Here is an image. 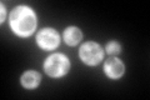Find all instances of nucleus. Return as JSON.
I'll use <instances>...</instances> for the list:
<instances>
[{
    "label": "nucleus",
    "instance_id": "1",
    "mask_svg": "<svg viewBox=\"0 0 150 100\" xmlns=\"http://www.w3.org/2000/svg\"><path fill=\"white\" fill-rule=\"evenodd\" d=\"M10 26L19 36H29L36 28V16L28 6H18L10 14Z\"/></svg>",
    "mask_w": 150,
    "mask_h": 100
},
{
    "label": "nucleus",
    "instance_id": "2",
    "mask_svg": "<svg viewBox=\"0 0 150 100\" xmlns=\"http://www.w3.org/2000/svg\"><path fill=\"white\" fill-rule=\"evenodd\" d=\"M70 69V63L68 58L63 54L50 55L44 63L45 73L51 78H60L65 75Z\"/></svg>",
    "mask_w": 150,
    "mask_h": 100
},
{
    "label": "nucleus",
    "instance_id": "3",
    "mask_svg": "<svg viewBox=\"0 0 150 100\" xmlns=\"http://www.w3.org/2000/svg\"><path fill=\"white\" fill-rule=\"evenodd\" d=\"M79 55H80V59L85 64L95 65L99 64L100 60L103 59V49L96 43L89 41L81 45L80 50H79Z\"/></svg>",
    "mask_w": 150,
    "mask_h": 100
},
{
    "label": "nucleus",
    "instance_id": "4",
    "mask_svg": "<svg viewBox=\"0 0 150 100\" xmlns=\"http://www.w3.org/2000/svg\"><path fill=\"white\" fill-rule=\"evenodd\" d=\"M38 45L45 50H53L59 45V34L54 29H43L36 35Z\"/></svg>",
    "mask_w": 150,
    "mask_h": 100
},
{
    "label": "nucleus",
    "instance_id": "5",
    "mask_svg": "<svg viewBox=\"0 0 150 100\" xmlns=\"http://www.w3.org/2000/svg\"><path fill=\"white\" fill-rule=\"evenodd\" d=\"M104 70L106 75L111 79H119L121 75L124 74V64L121 63L119 59L110 58L105 61Z\"/></svg>",
    "mask_w": 150,
    "mask_h": 100
},
{
    "label": "nucleus",
    "instance_id": "6",
    "mask_svg": "<svg viewBox=\"0 0 150 100\" xmlns=\"http://www.w3.org/2000/svg\"><path fill=\"white\" fill-rule=\"evenodd\" d=\"M40 80H41L40 74L36 73V71L30 70V71H26V73L23 74L21 84H23V87L26 89H34L40 84Z\"/></svg>",
    "mask_w": 150,
    "mask_h": 100
},
{
    "label": "nucleus",
    "instance_id": "7",
    "mask_svg": "<svg viewBox=\"0 0 150 100\" xmlns=\"http://www.w3.org/2000/svg\"><path fill=\"white\" fill-rule=\"evenodd\" d=\"M83 34L81 31L75 26H70L64 31V40L68 45H76L81 40Z\"/></svg>",
    "mask_w": 150,
    "mask_h": 100
},
{
    "label": "nucleus",
    "instance_id": "8",
    "mask_svg": "<svg viewBox=\"0 0 150 100\" xmlns=\"http://www.w3.org/2000/svg\"><path fill=\"white\" fill-rule=\"evenodd\" d=\"M106 51L109 54H118L120 53V44L116 41H110L106 45Z\"/></svg>",
    "mask_w": 150,
    "mask_h": 100
},
{
    "label": "nucleus",
    "instance_id": "9",
    "mask_svg": "<svg viewBox=\"0 0 150 100\" xmlns=\"http://www.w3.org/2000/svg\"><path fill=\"white\" fill-rule=\"evenodd\" d=\"M4 13H5V10H4V5L1 4V21L4 20Z\"/></svg>",
    "mask_w": 150,
    "mask_h": 100
}]
</instances>
